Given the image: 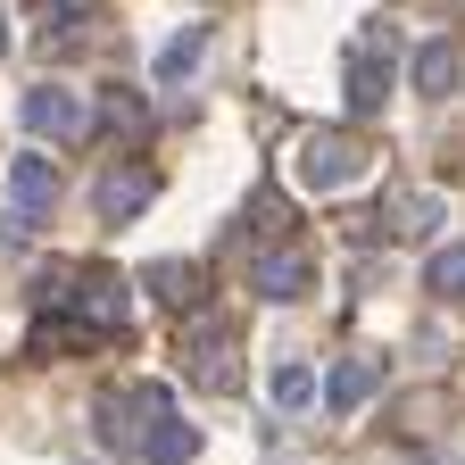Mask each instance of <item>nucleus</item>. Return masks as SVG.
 Masks as SVG:
<instances>
[{"label": "nucleus", "mask_w": 465, "mask_h": 465, "mask_svg": "<svg viewBox=\"0 0 465 465\" xmlns=\"http://www.w3.org/2000/svg\"><path fill=\"white\" fill-rule=\"evenodd\" d=\"M166 416H174V391H166V382H134V391H108L92 424H100V440H108V449L142 457V440H150Z\"/></svg>", "instance_id": "1"}, {"label": "nucleus", "mask_w": 465, "mask_h": 465, "mask_svg": "<svg viewBox=\"0 0 465 465\" xmlns=\"http://www.w3.org/2000/svg\"><path fill=\"white\" fill-rule=\"evenodd\" d=\"M366 166H374V150L358 134H308L300 158H291L300 192H349V183H366Z\"/></svg>", "instance_id": "2"}, {"label": "nucleus", "mask_w": 465, "mask_h": 465, "mask_svg": "<svg viewBox=\"0 0 465 465\" xmlns=\"http://www.w3.org/2000/svg\"><path fill=\"white\" fill-rule=\"evenodd\" d=\"M75 332L84 341H108V332H134V291H125V274L116 266H84L75 274Z\"/></svg>", "instance_id": "3"}, {"label": "nucleus", "mask_w": 465, "mask_h": 465, "mask_svg": "<svg viewBox=\"0 0 465 465\" xmlns=\"http://www.w3.org/2000/svg\"><path fill=\"white\" fill-rule=\"evenodd\" d=\"M0 192H9V232H42L50 208H58V166H50L42 150H25V158H9Z\"/></svg>", "instance_id": "4"}, {"label": "nucleus", "mask_w": 465, "mask_h": 465, "mask_svg": "<svg viewBox=\"0 0 465 465\" xmlns=\"http://www.w3.org/2000/svg\"><path fill=\"white\" fill-rule=\"evenodd\" d=\"M17 116H25V134H34V142H84V134H92V100L67 92V84H34Z\"/></svg>", "instance_id": "5"}, {"label": "nucleus", "mask_w": 465, "mask_h": 465, "mask_svg": "<svg viewBox=\"0 0 465 465\" xmlns=\"http://www.w3.org/2000/svg\"><path fill=\"white\" fill-rule=\"evenodd\" d=\"M183 366H192V382H200V391H216V399H224L232 382H242V358H232V332H224L216 316H200V324L183 332Z\"/></svg>", "instance_id": "6"}, {"label": "nucleus", "mask_w": 465, "mask_h": 465, "mask_svg": "<svg viewBox=\"0 0 465 465\" xmlns=\"http://www.w3.org/2000/svg\"><path fill=\"white\" fill-rule=\"evenodd\" d=\"M150 200H158V174H150V166H108L100 192H92V216H100V224H134Z\"/></svg>", "instance_id": "7"}, {"label": "nucleus", "mask_w": 465, "mask_h": 465, "mask_svg": "<svg viewBox=\"0 0 465 465\" xmlns=\"http://www.w3.org/2000/svg\"><path fill=\"white\" fill-rule=\"evenodd\" d=\"M382 391V374H374V358H341L332 374H316V407L324 416H366V399Z\"/></svg>", "instance_id": "8"}, {"label": "nucleus", "mask_w": 465, "mask_h": 465, "mask_svg": "<svg viewBox=\"0 0 465 465\" xmlns=\"http://www.w3.org/2000/svg\"><path fill=\"white\" fill-rule=\"evenodd\" d=\"M208 42H216V25H183V34H174L166 50H158V92H183L192 75H200V58H208Z\"/></svg>", "instance_id": "9"}, {"label": "nucleus", "mask_w": 465, "mask_h": 465, "mask_svg": "<svg viewBox=\"0 0 465 465\" xmlns=\"http://www.w3.org/2000/svg\"><path fill=\"white\" fill-rule=\"evenodd\" d=\"M440 224H449V200L440 192H407L399 208H382V232H391V242H432Z\"/></svg>", "instance_id": "10"}, {"label": "nucleus", "mask_w": 465, "mask_h": 465, "mask_svg": "<svg viewBox=\"0 0 465 465\" xmlns=\"http://www.w3.org/2000/svg\"><path fill=\"white\" fill-rule=\"evenodd\" d=\"M341 92H349V116H374L391 100V58L358 50V58H349V75H341Z\"/></svg>", "instance_id": "11"}, {"label": "nucleus", "mask_w": 465, "mask_h": 465, "mask_svg": "<svg viewBox=\"0 0 465 465\" xmlns=\"http://www.w3.org/2000/svg\"><path fill=\"white\" fill-rule=\"evenodd\" d=\"M250 282H258V300H300V291H308V258L300 250H266L250 266Z\"/></svg>", "instance_id": "12"}, {"label": "nucleus", "mask_w": 465, "mask_h": 465, "mask_svg": "<svg viewBox=\"0 0 465 465\" xmlns=\"http://www.w3.org/2000/svg\"><path fill=\"white\" fill-rule=\"evenodd\" d=\"M266 399L282 407V416H308V407H316V366H308V358H282V366L266 374Z\"/></svg>", "instance_id": "13"}, {"label": "nucleus", "mask_w": 465, "mask_h": 465, "mask_svg": "<svg viewBox=\"0 0 465 465\" xmlns=\"http://www.w3.org/2000/svg\"><path fill=\"white\" fill-rule=\"evenodd\" d=\"M200 457V424L192 416H166L150 440H142V465H192Z\"/></svg>", "instance_id": "14"}, {"label": "nucleus", "mask_w": 465, "mask_h": 465, "mask_svg": "<svg viewBox=\"0 0 465 465\" xmlns=\"http://www.w3.org/2000/svg\"><path fill=\"white\" fill-rule=\"evenodd\" d=\"M416 92H424V100H449V92H457V42H449V34H432V42L416 50Z\"/></svg>", "instance_id": "15"}, {"label": "nucleus", "mask_w": 465, "mask_h": 465, "mask_svg": "<svg viewBox=\"0 0 465 465\" xmlns=\"http://www.w3.org/2000/svg\"><path fill=\"white\" fill-rule=\"evenodd\" d=\"M424 291H432V300H457V291H465V242H440L424 258Z\"/></svg>", "instance_id": "16"}, {"label": "nucleus", "mask_w": 465, "mask_h": 465, "mask_svg": "<svg viewBox=\"0 0 465 465\" xmlns=\"http://www.w3.org/2000/svg\"><path fill=\"white\" fill-rule=\"evenodd\" d=\"M150 291H158L166 308H192L208 282H200V266H174V258H158V266H150Z\"/></svg>", "instance_id": "17"}, {"label": "nucleus", "mask_w": 465, "mask_h": 465, "mask_svg": "<svg viewBox=\"0 0 465 465\" xmlns=\"http://www.w3.org/2000/svg\"><path fill=\"white\" fill-rule=\"evenodd\" d=\"M100 125L134 142V134H150V108H142V100H134L125 84H116V92H100Z\"/></svg>", "instance_id": "18"}, {"label": "nucleus", "mask_w": 465, "mask_h": 465, "mask_svg": "<svg viewBox=\"0 0 465 465\" xmlns=\"http://www.w3.org/2000/svg\"><path fill=\"white\" fill-rule=\"evenodd\" d=\"M84 25V0H42V34H75Z\"/></svg>", "instance_id": "19"}, {"label": "nucleus", "mask_w": 465, "mask_h": 465, "mask_svg": "<svg viewBox=\"0 0 465 465\" xmlns=\"http://www.w3.org/2000/svg\"><path fill=\"white\" fill-rule=\"evenodd\" d=\"M0 50H9V17H0Z\"/></svg>", "instance_id": "20"}]
</instances>
